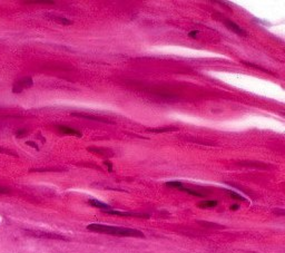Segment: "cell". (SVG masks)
Returning <instances> with one entry per match:
<instances>
[{
  "mask_svg": "<svg viewBox=\"0 0 285 253\" xmlns=\"http://www.w3.org/2000/svg\"><path fill=\"white\" fill-rule=\"evenodd\" d=\"M229 193H230V195H231L232 197L237 198V200H241V201L244 200V197L241 196V195H239V194H236V193H234V192H229Z\"/></svg>",
  "mask_w": 285,
  "mask_h": 253,
  "instance_id": "ba28073f",
  "label": "cell"
},
{
  "mask_svg": "<svg viewBox=\"0 0 285 253\" xmlns=\"http://www.w3.org/2000/svg\"><path fill=\"white\" fill-rule=\"evenodd\" d=\"M5 192H7L6 188H4V187H0V193H5Z\"/></svg>",
  "mask_w": 285,
  "mask_h": 253,
  "instance_id": "5bb4252c",
  "label": "cell"
},
{
  "mask_svg": "<svg viewBox=\"0 0 285 253\" xmlns=\"http://www.w3.org/2000/svg\"><path fill=\"white\" fill-rule=\"evenodd\" d=\"M58 130H59L61 133L67 134V135H72V136H77V137H82L83 134L75 130V128L68 127V126H58Z\"/></svg>",
  "mask_w": 285,
  "mask_h": 253,
  "instance_id": "277c9868",
  "label": "cell"
},
{
  "mask_svg": "<svg viewBox=\"0 0 285 253\" xmlns=\"http://www.w3.org/2000/svg\"><path fill=\"white\" fill-rule=\"evenodd\" d=\"M87 229L94 232L105 233L116 236H130V238H144V233L139 230L129 229V228H120L114 227V225H105V224H89Z\"/></svg>",
  "mask_w": 285,
  "mask_h": 253,
  "instance_id": "6da1fadb",
  "label": "cell"
},
{
  "mask_svg": "<svg viewBox=\"0 0 285 253\" xmlns=\"http://www.w3.org/2000/svg\"><path fill=\"white\" fill-rule=\"evenodd\" d=\"M105 164H106V165L108 166V170H109V171H112V170H113V168H112V166H113V165H112V164H110L109 162H105Z\"/></svg>",
  "mask_w": 285,
  "mask_h": 253,
  "instance_id": "4fadbf2b",
  "label": "cell"
},
{
  "mask_svg": "<svg viewBox=\"0 0 285 253\" xmlns=\"http://www.w3.org/2000/svg\"><path fill=\"white\" fill-rule=\"evenodd\" d=\"M27 145H30V146H33V147H35V148H37V149H38V146H37V144H35V143H31V142H27Z\"/></svg>",
  "mask_w": 285,
  "mask_h": 253,
  "instance_id": "7c38bea8",
  "label": "cell"
},
{
  "mask_svg": "<svg viewBox=\"0 0 285 253\" xmlns=\"http://www.w3.org/2000/svg\"><path fill=\"white\" fill-rule=\"evenodd\" d=\"M48 17L52 20V21H56L57 24H59V25H72L73 24V21H70L69 19H67V18H64V17H60V16H48Z\"/></svg>",
  "mask_w": 285,
  "mask_h": 253,
  "instance_id": "8992f818",
  "label": "cell"
},
{
  "mask_svg": "<svg viewBox=\"0 0 285 253\" xmlns=\"http://www.w3.org/2000/svg\"><path fill=\"white\" fill-rule=\"evenodd\" d=\"M197 35H198V31H197V30H193V31H191V33L188 34V36L192 37V38H195V37H196Z\"/></svg>",
  "mask_w": 285,
  "mask_h": 253,
  "instance_id": "9c48e42d",
  "label": "cell"
},
{
  "mask_svg": "<svg viewBox=\"0 0 285 253\" xmlns=\"http://www.w3.org/2000/svg\"><path fill=\"white\" fill-rule=\"evenodd\" d=\"M88 202H89V204H91V206H93L94 208H97V209L103 210L104 212L108 211V210H112V208H110V207L108 206V204L104 203V202H100V201H98V200H89Z\"/></svg>",
  "mask_w": 285,
  "mask_h": 253,
  "instance_id": "5b68a950",
  "label": "cell"
},
{
  "mask_svg": "<svg viewBox=\"0 0 285 253\" xmlns=\"http://www.w3.org/2000/svg\"><path fill=\"white\" fill-rule=\"evenodd\" d=\"M218 204H219L218 201H203L198 203V207L202 209H210V208H215Z\"/></svg>",
  "mask_w": 285,
  "mask_h": 253,
  "instance_id": "52a82bcc",
  "label": "cell"
},
{
  "mask_svg": "<svg viewBox=\"0 0 285 253\" xmlns=\"http://www.w3.org/2000/svg\"><path fill=\"white\" fill-rule=\"evenodd\" d=\"M225 26L228 27V28H230L232 31H234V33L237 34V35H240V36H245L246 35V31L243 28H241V27L237 24L233 23V21L228 20L225 23Z\"/></svg>",
  "mask_w": 285,
  "mask_h": 253,
  "instance_id": "3957f363",
  "label": "cell"
},
{
  "mask_svg": "<svg viewBox=\"0 0 285 253\" xmlns=\"http://www.w3.org/2000/svg\"><path fill=\"white\" fill-rule=\"evenodd\" d=\"M31 86H33V79H31L30 77H25L23 79L18 80V82L14 85L13 91L15 94H19V93H22L24 89L30 88Z\"/></svg>",
  "mask_w": 285,
  "mask_h": 253,
  "instance_id": "7a4b0ae2",
  "label": "cell"
},
{
  "mask_svg": "<svg viewBox=\"0 0 285 253\" xmlns=\"http://www.w3.org/2000/svg\"><path fill=\"white\" fill-rule=\"evenodd\" d=\"M277 213H278V214H282V215H285V211H284V210H281V211H278Z\"/></svg>",
  "mask_w": 285,
  "mask_h": 253,
  "instance_id": "9a60e30c",
  "label": "cell"
},
{
  "mask_svg": "<svg viewBox=\"0 0 285 253\" xmlns=\"http://www.w3.org/2000/svg\"><path fill=\"white\" fill-rule=\"evenodd\" d=\"M239 208H240V207L237 206V204H234V206L231 207V210H232V211H235V210H239Z\"/></svg>",
  "mask_w": 285,
  "mask_h": 253,
  "instance_id": "8fae6325",
  "label": "cell"
},
{
  "mask_svg": "<svg viewBox=\"0 0 285 253\" xmlns=\"http://www.w3.org/2000/svg\"><path fill=\"white\" fill-rule=\"evenodd\" d=\"M24 134H27V131L26 130H20L17 132V136H23Z\"/></svg>",
  "mask_w": 285,
  "mask_h": 253,
  "instance_id": "30bf717a",
  "label": "cell"
}]
</instances>
